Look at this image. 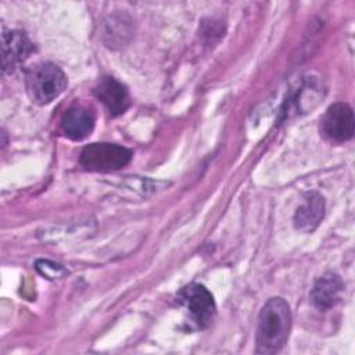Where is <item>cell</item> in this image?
<instances>
[{"instance_id": "obj_1", "label": "cell", "mask_w": 355, "mask_h": 355, "mask_svg": "<svg viewBox=\"0 0 355 355\" xmlns=\"http://www.w3.org/2000/svg\"><path fill=\"white\" fill-rule=\"evenodd\" d=\"M291 311L287 301L273 297L265 302L258 316L255 334V352L272 355L279 352L290 333Z\"/></svg>"}, {"instance_id": "obj_2", "label": "cell", "mask_w": 355, "mask_h": 355, "mask_svg": "<svg viewBox=\"0 0 355 355\" xmlns=\"http://www.w3.org/2000/svg\"><path fill=\"white\" fill-rule=\"evenodd\" d=\"M26 90L31 98L40 105L55 100L67 87V76L53 62H40L26 72Z\"/></svg>"}, {"instance_id": "obj_3", "label": "cell", "mask_w": 355, "mask_h": 355, "mask_svg": "<svg viewBox=\"0 0 355 355\" xmlns=\"http://www.w3.org/2000/svg\"><path fill=\"white\" fill-rule=\"evenodd\" d=\"M132 155L129 148L115 143H92L82 150L79 162L87 171L112 172L126 166Z\"/></svg>"}, {"instance_id": "obj_4", "label": "cell", "mask_w": 355, "mask_h": 355, "mask_svg": "<svg viewBox=\"0 0 355 355\" xmlns=\"http://www.w3.org/2000/svg\"><path fill=\"white\" fill-rule=\"evenodd\" d=\"M176 301L190 315V319L198 329H205L211 324L216 306L212 294L208 288L198 283H190L179 290Z\"/></svg>"}, {"instance_id": "obj_5", "label": "cell", "mask_w": 355, "mask_h": 355, "mask_svg": "<svg viewBox=\"0 0 355 355\" xmlns=\"http://www.w3.org/2000/svg\"><path fill=\"white\" fill-rule=\"evenodd\" d=\"M354 112L347 103L331 104L320 119V132L330 141H347L354 136Z\"/></svg>"}, {"instance_id": "obj_6", "label": "cell", "mask_w": 355, "mask_h": 355, "mask_svg": "<svg viewBox=\"0 0 355 355\" xmlns=\"http://www.w3.org/2000/svg\"><path fill=\"white\" fill-rule=\"evenodd\" d=\"M33 46L24 32L3 31L1 35V65L3 72H11L32 53Z\"/></svg>"}, {"instance_id": "obj_7", "label": "cell", "mask_w": 355, "mask_h": 355, "mask_svg": "<svg viewBox=\"0 0 355 355\" xmlns=\"http://www.w3.org/2000/svg\"><path fill=\"white\" fill-rule=\"evenodd\" d=\"M94 93L112 116L123 114L129 107V92L126 86L112 76H103L98 80Z\"/></svg>"}, {"instance_id": "obj_8", "label": "cell", "mask_w": 355, "mask_h": 355, "mask_svg": "<svg viewBox=\"0 0 355 355\" xmlns=\"http://www.w3.org/2000/svg\"><path fill=\"white\" fill-rule=\"evenodd\" d=\"M324 216V200L316 193H306L302 205H300L294 215V226L304 233L313 232Z\"/></svg>"}, {"instance_id": "obj_9", "label": "cell", "mask_w": 355, "mask_h": 355, "mask_svg": "<svg viewBox=\"0 0 355 355\" xmlns=\"http://www.w3.org/2000/svg\"><path fill=\"white\" fill-rule=\"evenodd\" d=\"M94 128V115L90 110L75 105L65 111L61 118V129L71 140H83Z\"/></svg>"}, {"instance_id": "obj_10", "label": "cell", "mask_w": 355, "mask_h": 355, "mask_svg": "<svg viewBox=\"0 0 355 355\" xmlns=\"http://www.w3.org/2000/svg\"><path fill=\"white\" fill-rule=\"evenodd\" d=\"M341 291H343L341 279L336 273L329 272V273H324L322 277H319V280L315 283L311 291V298L316 308L322 311H327L338 302Z\"/></svg>"}, {"instance_id": "obj_11", "label": "cell", "mask_w": 355, "mask_h": 355, "mask_svg": "<svg viewBox=\"0 0 355 355\" xmlns=\"http://www.w3.org/2000/svg\"><path fill=\"white\" fill-rule=\"evenodd\" d=\"M36 269L40 272V275H43L47 279H57L67 273V270L61 265L50 261H37Z\"/></svg>"}]
</instances>
